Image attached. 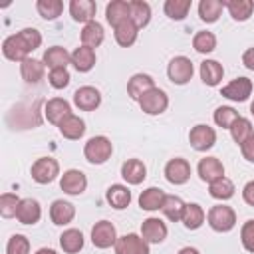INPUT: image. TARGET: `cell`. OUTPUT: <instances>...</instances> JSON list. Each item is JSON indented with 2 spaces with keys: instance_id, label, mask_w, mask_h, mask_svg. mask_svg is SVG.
Listing matches in <instances>:
<instances>
[{
  "instance_id": "cell-1",
  "label": "cell",
  "mask_w": 254,
  "mask_h": 254,
  "mask_svg": "<svg viewBox=\"0 0 254 254\" xmlns=\"http://www.w3.org/2000/svg\"><path fill=\"white\" fill-rule=\"evenodd\" d=\"M111 153H113V143L105 135L91 137L85 143V147H83V157L91 165H103V163H107V159L111 157Z\"/></svg>"
},
{
  "instance_id": "cell-2",
  "label": "cell",
  "mask_w": 254,
  "mask_h": 254,
  "mask_svg": "<svg viewBox=\"0 0 254 254\" xmlns=\"http://www.w3.org/2000/svg\"><path fill=\"white\" fill-rule=\"evenodd\" d=\"M206 222L216 232H230L236 226V212L226 204H214L206 212Z\"/></svg>"
},
{
  "instance_id": "cell-3",
  "label": "cell",
  "mask_w": 254,
  "mask_h": 254,
  "mask_svg": "<svg viewBox=\"0 0 254 254\" xmlns=\"http://www.w3.org/2000/svg\"><path fill=\"white\" fill-rule=\"evenodd\" d=\"M192 73H194V65L187 56H175L167 65V77L175 85L189 83L192 79Z\"/></svg>"
},
{
  "instance_id": "cell-4",
  "label": "cell",
  "mask_w": 254,
  "mask_h": 254,
  "mask_svg": "<svg viewBox=\"0 0 254 254\" xmlns=\"http://www.w3.org/2000/svg\"><path fill=\"white\" fill-rule=\"evenodd\" d=\"M30 173H32V179L38 185H48V183H52V181L58 179V175H60V163L56 159H52V157H40V159L34 161Z\"/></svg>"
},
{
  "instance_id": "cell-5",
  "label": "cell",
  "mask_w": 254,
  "mask_h": 254,
  "mask_svg": "<svg viewBox=\"0 0 254 254\" xmlns=\"http://www.w3.org/2000/svg\"><path fill=\"white\" fill-rule=\"evenodd\" d=\"M139 105L141 109L147 113V115H161L163 111H167L169 107V95L161 89V87H153L149 89L141 99H139Z\"/></svg>"
},
{
  "instance_id": "cell-6",
  "label": "cell",
  "mask_w": 254,
  "mask_h": 254,
  "mask_svg": "<svg viewBox=\"0 0 254 254\" xmlns=\"http://www.w3.org/2000/svg\"><path fill=\"white\" fill-rule=\"evenodd\" d=\"M189 143H190V147L194 149V151H208V149H212L214 147V143H216V131L210 127V125H206V123H198V125H194L192 129H190V133H189Z\"/></svg>"
},
{
  "instance_id": "cell-7",
  "label": "cell",
  "mask_w": 254,
  "mask_h": 254,
  "mask_svg": "<svg viewBox=\"0 0 254 254\" xmlns=\"http://www.w3.org/2000/svg\"><path fill=\"white\" fill-rule=\"evenodd\" d=\"M60 189L69 196H79L87 189V177L79 169H67L60 177Z\"/></svg>"
},
{
  "instance_id": "cell-8",
  "label": "cell",
  "mask_w": 254,
  "mask_h": 254,
  "mask_svg": "<svg viewBox=\"0 0 254 254\" xmlns=\"http://www.w3.org/2000/svg\"><path fill=\"white\" fill-rule=\"evenodd\" d=\"M113 250H115V254H149L151 252L149 242L141 234H135V232L119 236Z\"/></svg>"
},
{
  "instance_id": "cell-9",
  "label": "cell",
  "mask_w": 254,
  "mask_h": 254,
  "mask_svg": "<svg viewBox=\"0 0 254 254\" xmlns=\"http://www.w3.org/2000/svg\"><path fill=\"white\" fill-rule=\"evenodd\" d=\"M117 230H115V224L109 222V220H99L93 224L91 228V242L95 248H109V246H115L117 242Z\"/></svg>"
},
{
  "instance_id": "cell-10",
  "label": "cell",
  "mask_w": 254,
  "mask_h": 254,
  "mask_svg": "<svg viewBox=\"0 0 254 254\" xmlns=\"http://www.w3.org/2000/svg\"><path fill=\"white\" fill-rule=\"evenodd\" d=\"M2 54L12 62H20L22 64L24 60L30 58L32 50H30V46L24 42V38L20 34H12L2 42Z\"/></svg>"
},
{
  "instance_id": "cell-11",
  "label": "cell",
  "mask_w": 254,
  "mask_h": 254,
  "mask_svg": "<svg viewBox=\"0 0 254 254\" xmlns=\"http://www.w3.org/2000/svg\"><path fill=\"white\" fill-rule=\"evenodd\" d=\"M165 179L171 185H185L190 179V163L183 157H175L165 165Z\"/></svg>"
},
{
  "instance_id": "cell-12",
  "label": "cell",
  "mask_w": 254,
  "mask_h": 254,
  "mask_svg": "<svg viewBox=\"0 0 254 254\" xmlns=\"http://www.w3.org/2000/svg\"><path fill=\"white\" fill-rule=\"evenodd\" d=\"M250 93H252V81L248 77H236L220 89L222 97H226L230 101H238V103L246 101L250 97Z\"/></svg>"
},
{
  "instance_id": "cell-13",
  "label": "cell",
  "mask_w": 254,
  "mask_h": 254,
  "mask_svg": "<svg viewBox=\"0 0 254 254\" xmlns=\"http://www.w3.org/2000/svg\"><path fill=\"white\" fill-rule=\"evenodd\" d=\"M73 105L81 111H95L101 105V93L93 85H83L73 93Z\"/></svg>"
},
{
  "instance_id": "cell-14",
  "label": "cell",
  "mask_w": 254,
  "mask_h": 254,
  "mask_svg": "<svg viewBox=\"0 0 254 254\" xmlns=\"http://www.w3.org/2000/svg\"><path fill=\"white\" fill-rule=\"evenodd\" d=\"M44 115L50 123L60 125L67 115H71V105L64 97H52L44 103Z\"/></svg>"
},
{
  "instance_id": "cell-15",
  "label": "cell",
  "mask_w": 254,
  "mask_h": 254,
  "mask_svg": "<svg viewBox=\"0 0 254 254\" xmlns=\"http://www.w3.org/2000/svg\"><path fill=\"white\" fill-rule=\"evenodd\" d=\"M167 224L157 218V216H149L143 220L141 224V236L149 242V244H161L165 238H167Z\"/></svg>"
},
{
  "instance_id": "cell-16",
  "label": "cell",
  "mask_w": 254,
  "mask_h": 254,
  "mask_svg": "<svg viewBox=\"0 0 254 254\" xmlns=\"http://www.w3.org/2000/svg\"><path fill=\"white\" fill-rule=\"evenodd\" d=\"M196 171H198L200 181H204V183H208V185H210L212 181L224 177V165H222V161H220L218 157H204V159H200Z\"/></svg>"
},
{
  "instance_id": "cell-17",
  "label": "cell",
  "mask_w": 254,
  "mask_h": 254,
  "mask_svg": "<svg viewBox=\"0 0 254 254\" xmlns=\"http://www.w3.org/2000/svg\"><path fill=\"white\" fill-rule=\"evenodd\" d=\"M50 218L56 226H65L75 218V206L64 198H58L50 206Z\"/></svg>"
},
{
  "instance_id": "cell-18",
  "label": "cell",
  "mask_w": 254,
  "mask_h": 254,
  "mask_svg": "<svg viewBox=\"0 0 254 254\" xmlns=\"http://www.w3.org/2000/svg\"><path fill=\"white\" fill-rule=\"evenodd\" d=\"M97 4L93 0H71L69 2V14L75 22H81L83 26L95 20Z\"/></svg>"
},
{
  "instance_id": "cell-19",
  "label": "cell",
  "mask_w": 254,
  "mask_h": 254,
  "mask_svg": "<svg viewBox=\"0 0 254 254\" xmlns=\"http://www.w3.org/2000/svg\"><path fill=\"white\" fill-rule=\"evenodd\" d=\"M121 177L127 185H141L147 177V167L141 159H127L121 165Z\"/></svg>"
},
{
  "instance_id": "cell-20",
  "label": "cell",
  "mask_w": 254,
  "mask_h": 254,
  "mask_svg": "<svg viewBox=\"0 0 254 254\" xmlns=\"http://www.w3.org/2000/svg\"><path fill=\"white\" fill-rule=\"evenodd\" d=\"M16 218L20 224H36L42 218V206L36 198H22L16 210Z\"/></svg>"
},
{
  "instance_id": "cell-21",
  "label": "cell",
  "mask_w": 254,
  "mask_h": 254,
  "mask_svg": "<svg viewBox=\"0 0 254 254\" xmlns=\"http://www.w3.org/2000/svg\"><path fill=\"white\" fill-rule=\"evenodd\" d=\"M198 73H200V79H202L204 85L216 87L222 81V77H224V67L216 60H204V62H200Z\"/></svg>"
},
{
  "instance_id": "cell-22",
  "label": "cell",
  "mask_w": 254,
  "mask_h": 254,
  "mask_svg": "<svg viewBox=\"0 0 254 254\" xmlns=\"http://www.w3.org/2000/svg\"><path fill=\"white\" fill-rule=\"evenodd\" d=\"M58 131L62 137L69 139V141H77L85 135V121L79 117V115H67L60 125H58Z\"/></svg>"
},
{
  "instance_id": "cell-23",
  "label": "cell",
  "mask_w": 254,
  "mask_h": 254,
  "mask_svg": "<svg viewBox=\"0 0 254 254\" xmlns=\"http://www.w3.org/2000/svg\"><path fill=\"white\" fill-rule=\"evenodd\" d=\"M131 18V4L125 2V0H111L107 6H105V20L109 26H117L125 20Z\"/></svg>"
},
{
  "instance_id": "cell-24",
  "label": "cell",
  "mask_w": 254,
  "mask_h": 254,
  "mask_svg": "<svg viewBox=\"0 0 254 254\" xmlns=\"http://www.w3.org/2000/svg\"><path fill=\"white\" fill-rule=\"evenodd\" d=\"M105 200L109 202L111 208L123 210V208H127V206L131 204V190H129L125 185L115 183V185H111V187L105 190Z\"/></svg>"
},
{
  "instance_id": "cell-25",
  "label": "cell",
  "mask_w": 254,
  "mask_h": 254,
  "mask_svg": "<svg viewBox=\"0 0 254 254\" xmlns=\"http://www.w3.org/2000/svg\"><path fill=\"white\" fill-rule=\"evenodd\" d=\"M113 36H115V42H117L121 48H129V46H133V44L137 42L139 28H137V24L129 18V20H125V22H121V24H117V26L113 28Z\"/></svg>"
},
{
  "instance_id": "cell-26",
  "label": "cell",
  "mask_w": 254,
  "mask_h": 254,
  "mask_svg": "<svg viewBox=\"0 0 254 254\" xmlns=\"http://www.w3.org/2000/svg\"><path fill=\"white\" fill-rule=\"evenodd\" d=\"M42 62L46 67L50 69H58V67H67V64H71V54L62 48V46H52L44 52Z\"/></svg>"
},
{
  "instance_id": "cell-27",
  "label": "cell",
  "mask_w": 254,
  "mask_h": 254,
  "mask_svg": "<svg viewBox=\"0 0 254 254\" xmlns=\"http://www.w3.org/2000/svg\"><path fill=\"white\" fill-rule=\"evenodd\" d=\"M95 50L87 48V46H79L71 52V65L79 71V73H87L93 69L95 65Z\"/></svg>"
},
{
  "instance_id": "cell-28",
  "label": "cell",
  "mask_w": 254,
  "mask_h": 254,
  "mask_svg": "<svg viewBox=\"0 0 254 254\" xmlns=\"http://www.w3.org/2000/svg\"><path fill=\"white\" fill-rule=\"evenodd\" d=\"M155 87V79L149 73H135L127 83V95L135 101H139L149 89Z\"/></svg>"
},
{
  "instance_id": "cell-29",
  "label": "cell",
  "mask_w": 254,
  "mask_h": 254,
  "mask_svg": "<svg viewBox=\"0 0 254 254\" xmlns=\"http://www.w3.org/2000/svg\"><path fill=\"white\" fill-rule=\"evenodd\" d=\"M165 198H167V194H165L163 189H159V187H149V189H145V190L139 194V206H141L143 210H147V212H155V210H161Z\"/></svg>"
},
{
  "instance_id": "cell-30",
  "label": "cell",
  "mask_w": 254,
  "mask_h": 254,
  "mask_svg": "<svg viewBox=\"0 0 254 254\" xmlns=\"http://www.w3.org/2000/svg\"><path fill=\"white\" fill-rule=\"evenodd\" d=\"M204 220H206L204 208H202L198 202H187L185 212H183V218H181L183 226H185L187 230H198V228L204 224Z\"/></svg>"
},
{
  "instance_id": "cell-31",
  "label": "cell",
  "mask_w": 254,
  "mask_h": 254,
  "mask_svg": "<svg viewBox=\"0 0 254 254\" xmlns=\"http://www.w3.org/2000/svg\"><path fill=\"white\" fill-rule=\"evenodd\" d=\"M44 71H46V65L42 60L28 58L20 64V75L26 83H40L44 77Z\"/></svg>"
},
{
  "instance_id": "cell-32",
  "label": "cell",
  "mask_w": 254,
  "mask_h": 254,
  "mask_svg": "<svg viewBox=\"0 0 254 254\" xmlns=\"http://www.w3.org/2000/svg\"><path fill=\"white\" fill-rule=\"evenodd\" d=\"M103 38H105V32H103V26L97 20L85 24L83 30H81V46H87L91 50H95L97 46H101L103 44Z\"/></svg>"
},
{
  "instance_id": "cell-33",
  "label": "cell",
  "mask_w": 254,
  "mask_h": 254,
  "mask_svg": "<svg viewBox=\"0 0 254 254\" xmlns=\"http://www.w3.org/2000/svg\"><path fill=\"white\" fill-rule=\"evenodd\" d=\"M224 8L228 10L230 18L236 22H246L252 16L254 2L252 0H224Z\"/></svg>"
},
{
  "instance_id": "cell-34",
  "label": "cell",
  "mask_w": 254,
  "mask_h": 254,
  "mask_svg": "<svg viewBox=\"0 0 254 254\" xmlns=\"http://www.w3.org/2000/svg\"><path fill=\"white\" fill-rule=\"evenodd\" d=\"M60 246L65 254H77L83 248V234L77 228H67L60 234Z\"/></svg>"
},
{
  "instance_id": "cell-35",
  "label": "cell",
  "mask_w": 254,
  "mask_h": 254,
  "mask_svg": "<svg viewBox=\"0 0 254 254\" xmlns=\"http://www.w3.org/2000/svg\"><path fill=\"white\" fill-rule=\"evenodd\" d=\"M185 206H187V202H185L181 196H177V194H167V198H165V202H163V206H161V212H163L171 222H181L183 212H185Z\"/></svg>"
},
{
  "instance_id": "cell-36",
  "label": "cell",
  "mask_w": 254,
  "mask_h": 254,
  "mask_svg": "<svg viewBox=\"0 0 254 254\" xmlns=\"http://www.w3.org/2000/svg\"><path fill=\"white\" fill-rule=\"evenodd\" d=\"M224 10V0H200L198 4V16L206 24H214Z\"/></svg>"
},
{
  "instance_id": "cell-37",
  "label": "cell",
  "mask_w": 254,
  "mask_h": 254,
  "mask_svg": "<svg viewBox=\"0 0 254 254\" xmlns=\"http://www.w3.org/2000/svg\"><path fill=\"white\" fill-rule=\"evenodd\" d=\"M234 190H236V187H234V183L228 177H220V179H216V181H212L208 185V194L212 198H216V200H228V198H232L234 196Z\"/></svg>"
},
{
  "instance_id": "cell-38",
  "label": "cell",
  "mask_w": 254,
  "mask_h": 254,
  "mask_svg": "<svg viewBox=\"0 0 254 254\" xmlns=\"http://www.w3.org/2000/svg\"><path fill=\"white\" fill-rule=\"evenodd\" d=\"M228 131H230L232 141H234L238 147H240L244 141H248V139L254 135L252 123H250V119H246V117H238V119L232 123V127H230Z\"/></svg>"
},
{
  "instance_id": "cell-39",
  "label": "cell",
  "mask_w": 254,
  "mask_h": 254,
  "mask_svg": "<svg viewBox=\"0 0 254 254\" xmlns=\"http://www.w3.org/2000/svg\"><path fill=\"white\" fill-rule=\"evenodd\" d=\"M131 20L137 24V28H145L151 22V6L145 0H131Z\"/></svg>"
},
{
  "instance_id": "cell-40",
  "label": "cell",
  "mask_w": 254,
  "mask_h": 254,
  "mask_svg": "<svg viewBox=\"0 0 254 254\" xmlns=\"http://www.w3.org/2000/svg\"><path fill=\"white\" fill-rule=\"evenodd\" d=\"M36 10L44 20H56L64 12V2L62 0H38Z\"/></svg>"
},
{
  "instance_id": "cell-41",
  "label": "cell",
  "mask_w": 254,
  "mask_h": 254,
  "mask_svg": "<svg viewBox=\"0 0 254 254\" xmlns=\"http://www.w3.org/2000/svg\"><path fill=\"white\" fill-rule=\"evenodd\" d=\"M192 48L198 54H210L216 48V36L212 32H208V30H200L192 38Z\"/></svg>"
},
{
  "instance_id": "cell-42",
  "label": "cell",
  "mask_w": 254,
  "mask_h": 254,
  "mask_svg": "<svg viewBox=\"0 0 254 254\" xmlns=\"http://www.w3.org/2000/svg\"><path fill=\"white\" fill-rule=\"evenodd\" d=\"M190 0H167L163 10L171 20H185L190 10Z\"/></svg>"
},
{
  "instance_id": "cell-43",
  "label": "cell",
  "mask_w": 254,
  "mask_h": 254,
  "mask_svg": "<svg viewBox=\"0 0 254 254\" xmlns=\"http://www.w3.org/2000/svg\"><path fill=\"white\" fill-rule=\"evenodd\" d=\"M238 117H240L238 111H236L234 107H230V105H220V107H216V109H214V115H212L214 123H216L218 127H222V129H230L232 123H234Z\"/></svg>"
},
{
  "instance_id": "cell-44",
  "label": "cell",
  "mask_w": 254,
  "mask_h": 254,
  "mask_svg": "<svg viewBox=\"0 0 254 254\" xmlns=\"http://www.w3.org/2000/svg\"><path fill=\"white\" fill-rule=\"evenodd\" d=\"M20 196L14 194V192H4L0 196V214L4 218H12L16 216V210H18V204H20Z\"/></svg>"
},
{
  "instance_id": "cell-45",
  "label": "cell",
  "mask_w": 254,
  "mask_h": 254,
  "mask_svg": "<svg viewBox=\"0 0 254 254\" xmlns=\"http://www.w3.org/2000/svg\"><path fill=\"white\" fill-rule=\"evenodd\" d=\"M48 81L54 89H65L71 81V75L67 71V67H58V69H50L48 73Z\"/></svg>"
},
{
  "instance_id": "cell-46",
  "label": "cell",
  "mask_w": 254,
  "mask_h": 254,
  "mask_svg": "<svg viewBox=\"0 0 254 254\" xmlns=\"http://www.w3.org/2000/svg\"><path fill=\"white\" fill-rule=\"evenodd\" d=\"M6 254H30V240L24 234H12L6 244Z\"/></svg>"
},
{
  "instance_id": "cell-47",
  "label": "cell",
  "mask_w": 254,
  "mask_h": 254,
  "mask_svg": "<svg viewBox=\"0 0 254 254\" xmlns=\"http://www.w3.org/2000/svg\"><path fill=\"white\" fill-rule=\"evenodd\" d=\"M240 242L244 246V250L254 254V218L246 220L240 228Z\"/></svg>"
},
{
  "instance_id": "cell-48",
  "label": "cell",
  "mask_w": 254,
  "mask_h": 254,
  "mask_svg": "<svg viewBox=\"0 0 254 254\" xmlns=\"http://www.w3.org/2000/svg\"><path fill=\"white\" fill-rule=\"evenodd\" d=\"M18 34L24 38V42L30 46V50H32V52H34V50H38V48L42 46V34H40L36 28H24V30H20Z\"/></svg>"
},
{
  "instance_id": "cell-49",
  "label": "cell",
  "mask_w": 254,
  "mask_h": 254,
  "mask_svg": "<svg viewBox=\"0 0 254 254\" xmlns=\"http://www.w3.org/2000/svg\"><path fill=\"white\" fill-rule=\"evenodd\" d=\"M240 153L248 163H254V135L240 145Z\"/></svg>"
},
{
  "instance_id": "cell-50",
  "label": "cell",
  "mask_w": 254,
  "mask_h": 254,
  "mask_svg": "<svg viewBox=\"0 0 254 254\" xmlns=\"http://www.w3.org/2000/svg\"><path fill=\"white\" fill-rule=\"evenodd\" d=\"M242 200H244L248 206H254V179L248 181V183L242 187Z\"/></svg>"
},
{
  "instance_id": "cell-51",
  "label": "cell",
  "mask_w": 254,
  "mask_h": 254,
  "mask_svg": "<svg viewBox=\"0 0 254 254\" xmlns=\"http://www.w3.org/2000/svg\"><path fill=\"white\" fill-rule=\"evenodd\" d=\"M242 64L246 69L254 71V48H248L244 54H242Z\"/></svg>"
},
{
  "instance_id": "cell-52",
  "label": "cell",
  "mask_w": 254,
  "mask_h": 254,
  "mask_svg": "<svg viewBox=\"0 0 254 254\" xmlns=\"http://www.w3.org/2000/svg\"><path fill=\"white\" fill-rule=\"evenodd\" d=\"M177 254H200V252H198L194 246H183V248H181Z\"/></svg>"
},
{
  "instance_id": "cell-53",
  "label": "cell",
  "mask_w": 254,
  "mask_h": 254,
  "mask_svg": "<svg viewBox=\"0 0 254 254\" xmlns=\"http://www.w3.org/2000/svg\"><path fill=\"white\" fill-rule=\"evenodd\" d=\"M36 254H58L54 248H48V246H44V248H38L36 250Z\"/></svg>"
},
{
  "instance_id": "cell-54",
  "label": "cell",
  "mask_w": 254,
  "mask_h": 254,
  "mask_svg": "<svg viewBox=\"0 0 254 254\" xmlns=\"http://www.w3.org/2000/svg\"><path fill=\"white\" fill-rule=\"evenodd\" d=\"M250 113H252V115H254V101H252V103H250Z\"/></svg>"
}]
</instances>
